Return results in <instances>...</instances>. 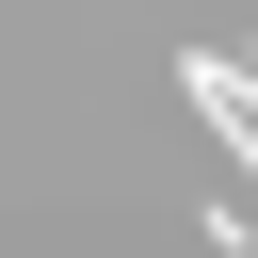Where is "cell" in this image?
Here are the masks:
<instances>
[{"label":"cell","instance_id":"cell-1","mask_svg":"<svg viewBox=\"0 0 258 258\" xmlns=\"http://www.w3.org/2000/svg\"><path fill=\"white\" fill-rule=\"evenodd\" d=\"M177 97L226 129V161L258 177V48H177Z\"/></svg>","mask_w":258,"mask_h":258}]
</instances>
